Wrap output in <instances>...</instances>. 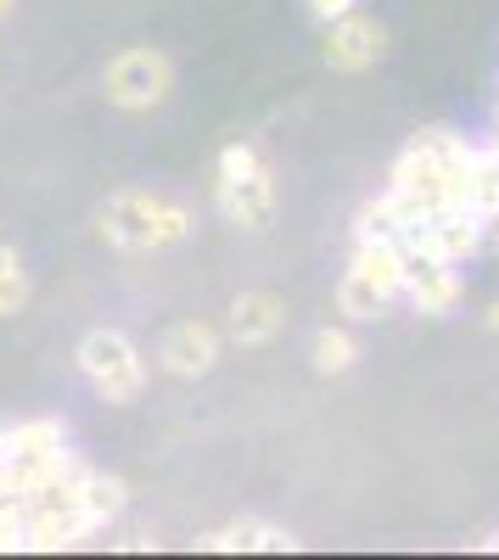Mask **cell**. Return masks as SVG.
Wrapping results in <instances>:
<instances>
[{
	"instance_id": "6",
	"label": "cell",
	"mask_w": 499,
	"mask_h": 560,
	"mask_svg": "<svg viewBox=\"0 0 499 560\" xmlns=\"http://www.w3.org/2000/svg\"><path fill=\"white\" fill-rule=\"evenodd\" d=\"M410 264H404V303H410L416 314L427 319H443V314H455L466 303V280H461V264H449V258H432V253H404Z\"/></svg>"
},
{
	"instance_id": "1",
	"label": "cell",
	"mask_w": 499,
	"mask_h": 560,
	"mask_svg": "<svg viewBox=\"0 0 499 560\" xmlns=\"http://www.w3.org/2000/svg\"><path fill=\"white\" fill-rule=\"evenodd\" d=\"M477 147L455 129H421L410 147L398 152L387 174V197L398 202L404 224H421L443 208H466V174Z\"/></svg>"
},
{
	"instance_id": "9",
	"label": "cell",
	"mask_w": 499,
	"mask_h": 560,
	"mask_svg": "<svg viewBox=\"0 0 499 560\" xmlns=\"http://www.w3.org/2000/svg\"><path fill=\"white\" fill-rule=\"evenodd\" d=\"M281 325H287V303L276 292H236L231 308H224V337H231L236 348H269L281 337Z\"/></svg>"
},
{
	"instance_id": "16",
	"label": "cell",
	"mask_w": 499,
	"mask_h": 560,
	"mask_svg": "<svg viewBox=\"0 0 499 560\" xmlns=\"http://www.w3.org/2000/svg\"><path fill=\"white\" fill-rule=\"evenodd\" d=\"M23 303H28V264L12 242H0V319L23 314Z\"/></svg>"
},
{
	"instance_id": "7",
	"label": "cell",
	"mask_w": 499,
	"mask_h": 560,
	"mask_svg": "<svg viewBox=\"0 0 499 560\" xmlns=\"http://www.w3.org/2000/svg\"><path fill=\"white\" fill-rule=\"evenodd\" d=\"M387 51V28L365 12H348L337 23H326V39H321V57L332 73H371Z\"/></svg>"
},
{
	"instance_id": "22",
	"label": "cell",
	"mask_w": 499,
	"mask_h": 560,
	"mask_svg": "<svg viewBox=\"0 0 499 560\" xmlns=\"http://www.w3.org/2000/svg\"><path fill=\"white\" fill-rule=\"evenodd\" d=\"M12 18V0H0V23H7Z\"/></svg>"
},
{
	"instance_id": "11",
	"label": "cell",
	"mask_w": 499,
	"mask_h": 560,
	"mask_svg": "<svg viewBox=\"0 0 499 560\" xmlns=\"http://www.w3.org/2000/svg\"><path fill=\"white\" fill-rule=\"evenodd\" d=\"M404 264H410V258H404L398 242H359L348 269L365 280L382 303H398V292H404Z\"/></svg>"
},
{
	"instance_id": "4",
	"label": "cell",
	"mask_w": 499,
	"mask_h": 560,
	"mask_svg": "<svg viewBox=\"0 0 499 560\" xmlns=\"http://www.w3.org/2000/svg\"><path fill=\"white\" fill-rule=\"evenodd\" d=\"M73 359H79V376L90 382V393L107 398V404H135L147 393V359L124 331H113V325L84 331Z\"/></svg>"
},
{
	"instance_id": "3",
	"label": "cell",
	"mask_w": 499,
	"mask_h": 560,
	"mask_svg": "<svg viewBox=\"0 0 499 560\" xmlns=\"http://www.w3.org/2000/svg\"><path fill=\"white\" fill-rule=\"evenodd\" d=\"M213 208H219V219H231L236 230H269V219H276V174H269L258 147H247V140L219 147Z\"/></svg>"
},
{
	"instance_id": "5",
	"label": "cell",
	"mask_w": 499,
	"mask_h": 560,
	"mask_svg": "<svg viewBox=\"0 0 499 560\" xmlns=\"http://www.w3.org/2000/svg\"><path fill=\"white\" fill-rule=\"evenodd\" d=\"M102 96L118 113H158L174 96V62L158 45H124L102 68Z\"/></svg>"
},
{
	"instance_id": "12",
	"label": "cell",
	"mask_w": 499,
	"mask_h": 560,
	"mask_svg": "<svg viewBox=\"0 0 499 560\" xmlns=\"http://www.w3.org/2000/svg\"><path fill=\"white\" fill-rule=\"evenodd\" d=\"M309 359H314V370H321V376H348V370L359 364V337H353V325H348V319L321 325V331H314V342H309Z\"/></svg>"
},
{
	"instance_id": "14",
	"label": "cell",
	"mask_w": 499,
	"mask_h": 560,
	"mask_svg": "<svg viewBox=\"0 0 499 560\" xmlns=\"http://www.w3.org/2000/svg\"><path fill=\"white\" fill-rule=\"evenodd\" d=\"M466 208L483 213L488 224L499 219V140L477 147V158H472V174H466Z\"/></svg>"
},
{
	"instance_id": "18",
	"label": "cell",
	"mask_w": 499,
	"mask_h": 560,
	"mask_svg": "<svg viewBox=\"0 0 499 560\" xmlns=\"http://www.w3.org/2000/svg\"><path fill=\"white\" fill-rule=\"evenodd\" d=\"M303 7H309V18L314 23H337V18H348V12H359V0H303Z\"/></svg>"
},
{
	"instance_id": "10",
	"label": "cell",
	"mask_w": 499,
	"mask_h": 560,
	"mask_svg": "<svg viewBox=\"0 0 499 560\" xmlns=\"http://www.w3.org/2000/svg\"><path fill=\"white\" fill-rule=\"evenodd\" d=\"M202 555H292L298 538L276 522H231V527H213L197 538Z\"/></svg>"
},
{
	"instance_id": "21",
	"label": "cell",
	"mask_w": 499,
	"mask_h": 560,
	"mask_svg": "<svg viewBox=\"0 0 499 560\" xmlns=\"http://www.w3.org/2000/svg\"><path fill=\"white\" fill-rule=\"evenodd\" d=\"M488 247H494V253H499V219H494V224H488Z\"/></svg>"
},
{
	"instance_id": "19",
	"label": "cell",
	"mask_w": 499,
	"mask_h": 560,
	"mask_svg": "<svg viewBox=\"0 0 499 560\" xmlns=\"http://www.w3.org/2000/svg\"><path fill=\"white\" fill-rule=\"evenodd\" d=\"M488 331H499V298L488 303Z\"/></svg>"
},
{
	"instance_id": "15",
	"label": "cell",
	"mask_w": 499,
	"mask_h": 560,
	"mask_svg": "<svg viewBox=\"0 0 499 560\" xmlns=\"http://www.w3.org/2000/svg\"><path fill=\"white\" fill-rule=\"evenodd\" d=\"M404 230H410V224H404L398 202H393V197L382 191L376 202H365V208H359V224H353V242H398Z\"/></svg>"
},
{
	"instance_id": "8",
	"label": "cell",
	"mask_w": 499,
	"mask_h": 560,
	"mask_svg": "<svg viewBox=\"0 0 499 560\" xmlns=\"http://www.w3.org/2000/svg\"><path fill=\"white\" fill-rule=\"evenodd\" d=\"M219 348H224V337L213 331L208 319H179L158 342V364L169 370L174 382H197V376H208V370L219 364Z\"/></svg>"
},
{
	"instance_id": "2",
	"label": "cell",
	"mask_w": 499,
	"mask_h": 560,
	"mask_svg": "<svg viewBox=\"0 0 499 560\" xmlns=\"http://www.w3.org/2000/svg\"><path fill=\"white\" fill-rule=\"evenodd\" d=\"M96 230L118 253H163V247L186 242L197 230V219L169 191H152V185H118V191L96 208Z\"/></svg>"
},
{
	"instance_id": "13",
	"label": "cell",
	"mask_w": 499,
	"mask_h": 560,
	"mask_svg": "<svg viewBox=\"0 0 499 560\" xmlns=\"http://www.w3.org/2000/svg\"><path fill=\"white\" fill-rule=\"evenodd\" d=\"M73 499H79V510H84V522L102 533V527L118 516V510H124L129 488H124L118 477H107V471H84V477H79V488H73Z\"/></svg>"
},
{
	"instance_id": "20",
	"label": "cell",
	"mask_w": 499,
	"mask_h": 560,
	"mask_svg": "<svg viewBox=\"0 0 499 560\" xmlns=\"http://www.w3.org/2000/svg\"><path fill=\"white\" fill-rule=\"evenodd\" d=\"M483 555H499V533H488V538H483Z\"/></svg>"
},
{
	"instance_id": "17",
	"label": "cell",
	"mask_w": 499,
	"mask_h": 560,
	"mask_svg": "<svg viewBox=\"0 0 499 560\" xmlns=\"http://www.w3.org/2000/svg\"><path fill=\"white\" fill-rule=\"evenodd\" d=\"M382 308H387V303H382V298H376V292H371L353 269L337 280V314H343L348 325H365V319H376Z\"/></svg>"
}]
</instances>
